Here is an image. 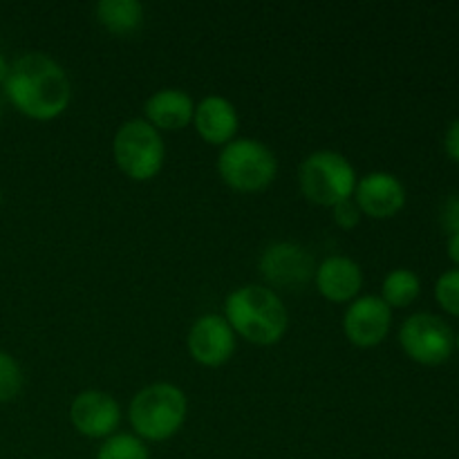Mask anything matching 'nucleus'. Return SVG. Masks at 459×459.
I'll use <instances>...</instances> for the list:
<instances>
[{
	"mask_svg": "<svg viewBox=\"0 0 459 459\" xmlns=\"http://www.w3.org/2000/svg\"><path fill=\"white\" fill-rule=\"evenodd\" d=\"M148 124L161 130H182L186 128L195 115L193 99L182 90L166 88L152 94L143 106Z\"/></svg>",
	"mask_w": 459,
	"mask_h": 459,
	"instance_id": "obj_15",
	"label": "nucleus"
},
{
	"mask_svg": "<svg viewBox=\"0 0 459 459\" xmlns=\"http://www.w3.org/2000/svg\"><path fill=\"white\" fill-rule=\"evenodd\" d=\"M97 459H151L148 457V448L143 442L134 435H112L103 442L99 448Z\"/></svg>",
	"mask_w": 459,
	"mask_h": 459,
	"instance_id": "obj_18",
	"label": "nucleus"
},
{
	"mask_svg": "<svg viewBox=\"0 0 459 459\" xmlns=\"http://www.w3.org/2000/svg\"><path fill=\"white\" fill-rule=\"evenodd\" d=\"M224 312L231 330L254 345L278 343L287 332V309L269 287L247 285L231 291Z\"/></svg>",
	"mask_w": 459,
	"mask_h": 459,
	"instance_id": "obj_2",
	"label": "nucleus"
},
{
	"mask_svg": "<svg viewBox=\"0 0 459 459\" xmlns=\"http://www.w3.org/2000/svg\"><path fill=\"white\" fill-rule=\"evenodd\" d=\"M435 299L444 312L459 316V269H451L439 276L435 285Z\"/></svg>",
	"mask_w": 459,
	"mask_h": 459,
	"instance_id": "obj_19",
	"label": "nucleus"
},
{
	"mask_svg": "<svg viewBox=\"0 0 459 459\" xmlns=\"http://www.w3.org/2000/svg\"><path fill=\"white\" fill-rule=\"evenodd\" d=\"M357 206L361 213L370 218L385 220L397 215L406 204V188L394 175L390 173H370L359 179L354 188Z\"/></svg>",
	"mask_w": 459,
	"mask_h": 459,
	"instance_id": "obj_12",
	"label": "nucleus"
},
{
	"mask_svg": "<svg viewBox=\"0 0 459 459\" xmlns=\"http://www.w3.org/2000/svg\"><path fill=\"white\" fill-rule=\"evenodd\" d=\"M421 291V282L415 272L411 269H394L385 276L384 287H381V300L388 307H408L415 303V299Z\"/></svg>",
	"mask_w": 459,
	"mask_h": 459,
	"instance_id": "obj_17",
	"label": "nucleus"
},
{
	"mask_svg": "<svg viewBox=\"0 0 459 459\" xmlns=\"http://www.w3.org/2000/svg\"><path fill=\"white\" fill-rule=\"evenodd\" d=\"M444 143H446L448 157H451V160H455L459 164V121H455V124L448 128L446 142H444Z\"/></svg>",
	"mask_w": 459,
	"mask_h": 459,
	"instance_id": "obj_23",
	"label": "nucleus"
},
{
	"mask_svg": "<svg viewBox=\"0 0 459 459\" xmlns=\"http://www.w3.org/2000/svg\"><path fill=\"white\" fill-rule=\"evenodd\" d=\"M332 218H334L339 227L354 229L361 222V211H359L357 202H352V197H350V200H343L336 206H332Z\"/></svg>",
	"mask_w": 459,
	"mask_h": 459,
	"instance_id": "obj_21",
	"label": "nucleus"
},
{
	"mask_svg": "<svg viewBox=\"0 0 459 459\" xmlns=\"http://www.w3.org/2000/svg\"><path fill=\"white\" fill-rule=\"evenodd\" d=\"M448 258L455 264H459V233L448 238Z\"/></svg>",
	"mask_w": 459,
	"mask_h": 459,
	"instance_id": "obj_24",
	"label": "nucleus"
},
{
	"mask_svg": "<svg viewBox=\"0 0 459 459\" xmlns=\"http://www.w3.org/2000/svg\"><path fill=\"white\" fill-rule=\"evenodd\" d=\"M316 285L318 291L332 303H348L363 285L361 267L345 255H330L318 267Z\"/></svg>",
	"mask_w": 459,
	"mask_h": 459,
	"instance_id": "obj_13",
	"label": "nucleus"
},
{
	"mask_svg": "<svg viewBox=\"0 0 459 459\" xmlns=\"http://www.w3.org/2000/svg\"><path fill=\"white\" fill-rule=\"evenodd\" d=\"M4 92L22 115L49 121L63 115L70 103V79L54 58L31 52L9 65Z\"/></svg>",
	"mask_w": 459,
	"mask_h": 459,
	"instance_id": "obj_1",
	"label": "nucleus"
},
{
	"mask_svg": "<svg viewBox=\"0 0 459 459\" xmlns=\"http://www.w3.org/2000/svg\"><path fill=\"white\" fill-rule=\"evenodd\" d=\"M130 424L148 442L170 439L186 420V397L173 384H152L130 402Z\"/></svg>",
	"mask_w": 459,
	"mask_h": 459,
	"instance_id": "obj_3",
	"label": "nucleus"
},
{
	"mask_svg": "<svg viewBox=\"0 0 459 459\" xmlns=\"http://www.w3.org/2000/svg\"><path fill=\"white\" fill-rule=\"evenodd\" d=\"M0 200H3V195H0Z\"/></svg>",
	"mask_w": 459,
	"mask_h": 459,
	"instance_id": "obj_28",
	"label": "nucleus"
},
{
	"mask_svg": "<svg viewBox=\"0 0 459 459\" xmlns=\"http://www.w3.org/2000/svg\"><path fill=\"white\" fill-rule=\"evenodd\" d=\"M393 312L379 296H363L354 300L343 318L345 336L359 348H375L388 336Z\"/></svg>",
	"mask_w": 459,
	"mask_h": 459,
	"instance_id": "obj_9",
	"label": "nucleus"
},
{
	"mask_svg": "<svg viewBox=\"0 0 459 459\" xmlns=\"http://www.w3.org/2000/svg\"><path fill=\"white\" fill-rule=\"evenodd\" d=\"M9 74V63L4 61L3 54H0V83H4V79H7Z\"/></svg>",
	"mask_w": 459,
	"mask_h": 459,
	"instance_id": "obj_25",
	"label": "nucleus"
},
{
	"mask_svg": "<svg viewBox=\"0 0 459 459\" xmlns=\"http://www.w3.org/2000/svg\"><path fill=\"white\" fill-rule=\"evenodd\" d=\"M22 388L21 366L9 357L7 352H0V402H12Z\"/></svg>",
	"mask_w": 459,
	"mask_h": 459,
	"instance_id": "obj_20",
	"label": "nucleus"
},
{
	"mask_svg": "<svg viewBox=\"0 0 459 459\" xmlns=\"http://www.w3.org/2000/svg\"><path fill=\"white\" fill-rule=\"evenodd\" d=\"M442 227L446 229L451 236L459 233V195L448 197L446 204L442 209Z\"/></svg>",
	"mask_w": 459,
	"mask_h": 459,
	"instance_id": "obj_22",
	"label": "nucleus"
},
{
	"mask_svg": "<svg viewBox=\"0 0 459 459\" xmlns=\"http://www.w3.org/2000/svg\"><path fill=\"white\" fill-rule=\"evenodd\" d=\"M195 128L209 143H229L238 133V112L224 97H206L195 106Z\"/></svg>",
	"mask_w": 459,
	"mask_h": 459,
	"instance_id": "obj_14",
	"label": "nucleus"
},
{
	"mask_svg": "<svg viewBox=\"0 0 459 459\" xmlns=\"http://www.w3.org/2000/svg\"><path fill=\"white\" fill-rule=\"evenodd\" d=\"M188 352L200 366L218 368L224 366L236 352V332L227 318L218 314H206L193 323L188 332Z\"/></svg>",
	"mask_w": 459,
	"mask_h": 459,
	"instance_id": "obj_8",
	"label": "nucleus"
},
{
	"mask_svg": "<svg viewBox=\"0 0 459 459\" xmlns=\"http://www.w3.org/2000/svg\"><path fill=\"white\" fill-rule=\"evenodd\" d=\"M399 343L412 361L421 366H442L451 359L455 336L444 318L435 314H412L399 330Z\"/></svg>",
	"mask_w": 459,
	"mask_h": 459,
	"instance_id": "obj_7",
	"label": "nucleus"
},
{
	"mask_svg": "<svg viewBox=\"0 0 459 459\" xmlns=\"http://www.w3.org/2000/svg\"><path fill=\"white\" fill-rule=\"evenodd\" d=\"M455 345H457V350H459V332H457V339H455Z\"/></svg>",
	"mask_w": 459,
	"mask_h": 459,
	"instance_id": "obj_26",
	"label": "nucleus"
},
{
	"mask_svg": "<svg viewBox=\"0 0 459 459\" xmlns=\"http://www.w3.org/2000/svg\"><path fill=\"white\" fill-rule=\"evenodd\" d=\"M260 272L272 285L294 290L312 278L314 260L303 247L294 245V242H278L263 254Z\"/></svg>",
	"mask_w": 459,
	"mask_h": 459,
	"instance_id": "obj_11",
	"label": "nucleus"
},
{
	"mask_svg": "<svg viewBox=\"0 0 459 459\" xmlns=\"http://www.w3.org/2000/svg\"><path fill=\"white\" fill-rule=\"evenodd\" d=\"M112 152L121 173L139 182L155 178L164 164L161 134L143 119H130L117 130Z\"/></svg>",
	"mask_w": 459,
	"mask_h": 459,
	"instance_id": "obj_6",
	"label": "nucleus"
},
{
	"mask_svg": "<svg viewBox=\"0 0 459 459\" xmlns=\"http://www.w3.org/2000/svg\"><path fill=\"white\" fill-rule=\"evenodd\" d=\"M97 18L112 34H130L143 21V7L137 0H101L97 3Z\"/></svg>",
	"mask_w": 459,
	"mask_h": 459,
	"instance_id": "obj_16",
	"label": "nucleus"
},
{
	"mask_svg": "<svg viewBox=\"0 0 459 459\" xmlns=\"http://www.w3.org/2000/svg\"><path fill=\"white\" fill-rule=\"evenodd\" d=\"M0 112H3V108H0Z\"/></svg>",
	"mask_w": 459,
	"mask_h": 459,
	"instance_id": "obj_27",
	"label": "nucleus"
},
{
	"mask_svg": "<svg viewBox=\"0 0 459 459\" xmlns=\"http://www.w3.org/2000/svg\"><path fill=\"white\" fill-rule=\"evenodd\" d=\"M70 420L85 437H112L121 421V411L110 394L101 390H85L72 402Z\"/></svg>",
	"mask_w": 459,
	"mask_h": 459,
	"instance_id": "obj_10",
	"label": "nucleus"
},
{
	"mask_svg": "<svg viewBox=\"0 0 459 459\" xmlns=\"http://www.w3.org/2000/svg\"><path fill=\"white\" fill-rule=\"evenodd\" d=\"M218 170L224 182L242 193H255L273 182L278 161L258 139H236L222 148Z\"/></svg>",
	"mask_w": 459,
	"mask_h": 459,
	"instance_id": "obj_5",
	"label": "nucleus"
},
{
	"mask_svg": "<svg viewBox=\"0 0 459 459\" xmlns=\"http://www.w3.org/2000/svg\"><path fill=\"white\" fill-rule=\"evenodd\" d=\"M300 191L309 202L318 206H336L350 200L357 188V173L341 152H312L300 166Z\"/></svg>",
	"mask_w": 459,
	"mask_h": 459,
	"instance_id": "obj_4",
	"label": "nucleus"
}]
</instances>
